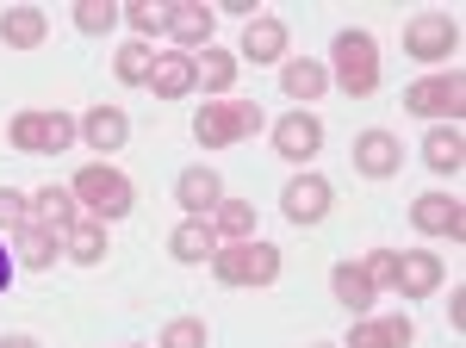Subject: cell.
Instances as JSON below:
<instances>
[{
	"instance_id": "cb8c5ba5",
	"label": "cell",
	"mask_w": 466,
	"mask_h": 348,
	"mask_svg": "<svg viewBox=\"0 0 466 348\" xmlns=\"http://www.w3.org/2000/svg\"><path fill=\"white\" fill-rule=\"evenodd\" d=\"M280 87H287V100L311 106L323 87H329V69H323V63H311V56H292V63H280Z\"/></svg>"
},
{
	"instance_id": "5bb4252c",
	"label": "cell",
	"mask_w": 466,
	"mask_h": 348,
	"mask_svg": "<svg viewBox=\"0 0 466 348\" xmlns=\"http://www.w3.org/2000/svg\"><path fill=\"white\" fill-rule=\"evenodd\" d=\"M212 26H218V6H199V0H175L168 6V37H175L187 56L212 44Z\"/></svg>"
},
{
	"instance_id": "d6986e66",
	"label": "cell",
	"mask_w": 466,
	"mask_h": 348,
	"mask_svg": "<svg viewBox=\"0 0 466 348\" xmlns=\"http://www.w3.org/2000/svg\"><path fill=\"white\" fill-rule=\"evenodd\" d=\"M224 200V180L218 169H187L175 180V206H187V218H212V206Z\"/></svg>"
},
{
	"instance_id": "603a6c76",
	"label": "cell",
	"mask_w": 466,
	"mask_h": 348,
	"mask_svg": "<svg viewBox=\"0 0 466 348\" xmlns=\"http://www.w3.org/2000/svg\"><path fill=\"white\" fill-rule=\"evenodd\" d=\"M423 162L435 174H461L466 169V138L461 125H430V138H423Z\"/></svg>"
},
{
	"instance_id": "7c38bea8",
	"label": "cell",
	"mask_w": 466,
	"mask_h": 348,
	"mask_svg": "<svg viewBox=\"0 0 466 348\" xmlns=\"http://www.w3.org/2000/svg\"><path fill=\"white\" fill-rule=\"evenodd\" d=\"M75 138L87 143L94 156H112V149H125V138H131V118L118 106H87V118L75 125Z\"/></svg>"
},
{
	"instance_id": "484cf974",
	"label": "cell",
	"mask_w": 466,
	"mask_h": 348,
	"mask_svg": "<svg viewBox=\"0 0 466 348\" xmlns=\"http://www.w3.org/2000/svg\"><path fill=\"white\" fill-rule=\"evenodd\" d=\"M168 249H175V261H212L218 255V230L206 224V218H180L175 237H168Z\"/></svg>"
},
{
	"instance_id": "e575fe53",
	"label": "cell",
	"mask_w": 466,
	"mask_h": 348,
	"mask_svg": "<svg viewBox=\"0 0 466 348\" xmlns=\"http://www.w3.org/2000/svg\"><path fill=\"white\" fill-rule=\"evenodd\" d=\"M448 323H454V330L466 323V286H454V292H448Z\"/></svg>"
},
{
	"instance_id": "e0dca14e",
	"label": "cell",
	"mask_w": 466,
	"mask_h": 348,
	"mask_svg": "<svg viewBox=\"0 0 466 348\" xmlns=\"http://www.w3.org/2000/svg\"><path fill=\"white\" fill-rule=\"evenodd\" d=\"M410 336H417V323L404 312L392 317H360L355 330H349V348H410Z\"/></svg>"
},
{
	"instance_id": "8d00e7d4",
	"label": "cell",
	"mask_w": 466,
	"mask_h": 348,
	"mask_svg": "<svg viewBox=\"0 0 466 348\" xmlns=\"http://www.w3.org/2000/svg\"><path fill=\"white\" fill-rule=\"evenodd\" d=\"M0 348H37V336H0Z\"/></svg>"
},
{
	"instance_id": "d590c367",
	"label": "cell",
	"mask_w": 466,
	"mask_h": 348,
	"mask_svg": "<svg viewBox=\"0 0 466 348\" xmlns=\"http://www.w3.org/2000/svg\"><path fill=\"white\" fill-rule=\"evenodd\" d=\"M13 268H19V261H13V249H6V237H0V292L13 286Z\"/></svg>"
},
{
	"instance_id": "ba28073f",
	"label": "cell",
	"mask_w": 466,
	"mask_h": 348,
	"mask_svg": "<svg viewBox=\"0 0 466 348\" xmlns=\"http://www.w3.org/2000/svg\"><path fill=\"white\" fill-rule=\"evenodd\" d=\"M410 224H417L423 237H461V230H466V211H461L454 193H441V187H435V193H417V200H410Z\"/></svg>"
},
{
	"instance_id": "836d02e7",
	"label": "cell",
	"mask_w": 466,
	"mask_h": 348,
	"mask_svg": "<svg viewBox=\"0 0 466 348\" xmlns=\"http://www.w3.org/2000/svg\"><path fill=\"white\" fill-rule=\"evenodd\" d=\"M360 274L373 280V292H392V274H398V249H373V255L360 261Z\"/></svg>"
},
{
	"instance_id": "8fae6325",
	"label": "cell",
	"mask_w": 466,
	"mask_h": 348,
	"mask_svg": "<svg viewBox=\"0 0 466 348\" xmlns=\"http://www.w3.org/2000/svg\"><path fill=\"white\" fill-rule=\"evenodd\" d=\"M56 249H63V261H81V268H100V261H106V224L81 211L75 224H63V230H56Z\"/></svg>"
},
{
	"instance_id": "277c9868",
	"label": "cell",
	"mask_w": 466,
	"mask_h": 348,
	"mask_svg": "<svg viewBox=\"0 0 466 348\" xmlns=\"http://www.w3.org/2000/svg\"><path fill=\"white\" fill-rule=\"evenodd\" d=\"M212 274L224 286H274L280 280V249L261 243V237H249V243H218Z\"/></svg>"
},
{
	"instance_id": "9c48e42d",
	"label": "cell",
	"mask_w": 466,
	"mask_h": 348,
	"mask_svg": "<svg viewBox=\"0 0 466 348\" xmlns=\"http://www.w3.org/2000/svg\"><path fill=\"white\" fill-rule=\"evenodd\" d=\"M329 200H336V187L323 174H292L287 193H280V211H287L292 224H318L323 211H329Z\"/></svg>"
},
{
	"instance_id": "4fadbf2b",
	"label": "cell",
	"mask_w": 466,
	"mask_h": 348,
	"mask_svg": "<svg viewBox=\"0 0 466 348\" xmlns=\"http://www.w3.org/2000/svg\"><path fill=\"white\" fill-rule=\"evenodd\" d=\"M435 286H441V255H430V249H398L392 292H404V299H430Z\"/></svg>"
},
{
	"instance_id": "5b68a950",
	"label": "cell",
	"mask_w": 466,
	"mask_h": 348,
	"mask_svg": "<svg viewBox=\"0 0 466 348\" xmlns=\"http://www.w3.org/2000/svg\"><path fill=\"white\" fill-rule=\"evenodd\" d=\"M255 131H261V106L255 100H212L193 112V138L206 143V149H224V143L255 138Z\"/></svg>"
},
{
	"instance_id": "4dcf8cb0",
	"label": "cell",
	"mask_w": 466,
	"mask_h": 348,
	"mask_svg": "<svg viewBox=\"0 0 466 348\" xmlns=\"http://www.w3.org/2000/svg\"><path fill=\"white\" fill-rule=\"evenodd\" d=\"M125 19H131L137 44H149L156 32H168V6H162V0H125Z\"/></svg>"
},
{
	"instance_id": "7a4b0ae2",
	"label": "cell",
	"mask_w": 466,
	"mask_h": 348,
	"mask_svg": "<svg viewBox=\"0 0 466 348\" xmlns=\"http://www.w3.org/2000/svg\"><path fill=\"white\" fill-rule=\"evenodd\" d=\"M69 193H75V206H87V218H100V224H112V218H125V211L137 206V187L118 169H106V162H87L69 180Z\"/></svg>"
},
{
	"instance_id": "f546056e",
	"label": "cell",
	"mask_w": 466,
	"mask_h": 348,
	"mask_svg": "<svg viewBox=\"0 0 466 348\" xmlns=\"http://www.w3.org/2000/svg\"><path fill=\"white\" fill-rule=\"evenodd\" d=\"M118 19H125V6H118V0H75V32L106 37Z\"/></svg>"
},
{
	"instance_id": "74e56055",
	"label": "cell",
	"mask_w": 466,
	"mask_h": 348,
	"mask_svg": "<svg viewBox=\"0 0 466 348\" xmlns=\"http://www.w3.org/2000/svg\"><path fill=\"white\" fill-rule=\"evenodd\" d=\"M311 348H336V343H311Z\"/></svg>"
},
{
	"instance_id": "9a60e30c",
	"label": "cell",
	"mask_w": 466,
	"mask_h": 348,
	"mask_svg": "<svg viewBox=\"0 0 466 348\" xmlns=\"http://www.w3.org/2000/svg\"><path fill=\"white\" fill-rule=\"evenodd\" d=\"M274 149L287 156V162H311L323 149V125L311 118V112H287L280 125H274Z\"/></svg>"
},
{
	"instance_id": "7402d4cb",
	"label": "cell",
	"mask_w": 466,
	"mask_h": 348,
	"mask_svg": "<svg viewBox=\"0 0 466 348\" xmlns=\"http://www.w3.org/2000/svg\"><path fill=\"white\" fill-rule=\"evenodd\" d=\"M6 249H13V261L19 268H50V261H63V249H56V230H44V224H25L19 237H6Z\"/></svg>"
},
{
	"instance_id": "6da1fadb",
	"label": "cell",
	"mask_w": 466,
	"mask_h": 348,
	"mask_svg": "<svg viewBox=\"0 0 466 348\" xmlns=\"http://www.w3.org/2000/svg\"><path fill=\"white\" fill-rule=\"evenodd\" d=\"M329 56H336V69H329V81L349 94V100H367L373 87H380V44H373V32H360V26H349V32H336V44H329Z\"/></svg>"
},
{
	"instance_id": "f1b7e54d",
	"label": "cell",
	"mask_w": 466,
	"mask_h": 348,
	"mask_svg": "<svg viewBox=\"0 0 466 348\" xmlns=\"http://www.w3.org/2000/svg\"><path fill=\"white\" fill-rule=\"evenodd\" d=\"M149 69H156V50H149V44H137V37L112 56V75H118L125 87H149Z\"/></svg>"
},
{
	"instance_id": "30bf717a",
	"label": "cell",
	"mask_w": 466,
	"mask_h": 348,
	"mask_svg": "<svg viewBox=\"0 0 466 348\" xmlns=\"http://www.w3.org/2000/svg\"><path fill=\"white\" fill-rule=\"evenodd\" d=\"M355 169L367 174V180H392V174L404 169V143H398V131H360L355 138Z\"/></svg>"
},
{
	"instance_id": "d4e9b609",
	"label": "cell",
	"mask_w": 466,
	"mask_h": 348,
	"mask_svg": "<svg viewBox=\"0 0 466 348\" xmlns=\"http://www.w3.org/2000/svg\"><path fill=\"white\" fill-rule=\"evenodd\" d=\"M329 286H336V299H342V312H355V317H367L373 312V280L360 274V261H336V274H329Z\"/></svg>"
},
{
	"instance_id": "ac0fdd59",
	"label": "cell",
	"mask_w": 466,
	"mask_h": 348,
	"mask_svg": "<svg viewBox=\"0 0 466 348\" xmlns=\"http://www.w3.org/2000/svg\"><path fill=\"white\" fill-rule=\"evenodd\" d=\"M237 69H243V63H237V50L206 44V50L193 56V87H199V94H212V100H224V94H230V81H237Z\"/></svg>"
},
{
	"instance_id": "83f0119b",
	"label": "cell",
	"mask_w": 466,
	"mask_h": 348,
	"mask_svg": "<svg viewBox=\"0 0 466 348\" xmlns=\"http://www.w3.org/2000/svg\"><path fill=\"white\" fill-rule=\"evenodd\" d=\"M25 200H32V224H44V230H63V224L81 218L69 187H37V193H25Z\"/></svg>"
},
{
	"instance_id": "4316f807",
	"label": "cell",
	"mask_w": 466,
	"mask_h": 348,
	"mask_svg": "<svg viewBox=\"0 0 466 348\" xmlns=\"http://www.w3.org/2000/svg\"><path fill=\"white\" fill-rule=\"evenodd\" d=\"M206 224L218 230V243H249L255 237V206L249 200H218Z\"/></svg>"
},
{
	"instance_id": "d6a6232c",
	"label": "cell",
	"mask_w": 466,
	"mask_h": 348,
	"mask_svg": "<svg viewBox=\"0 0 466 348\" xmlns=\"http://www.w3.org/2000/svg\"><path fill=\"white\" fill-rule=\"evenodd\" d=\"M156 348H206V323H199V317H175Z\"/></svg>"
},
{
	"instance_id": "8992f818",
	"label": "cell",
	"mask_w": 466,
	"mask_h": 348,
	"mask_svg": "<svg viewBox=\"0 0 466 348\" xmlns=\"http://www.w3.org/2000/svg\"><path fill=\"white\" fill-rule=\"evenodd\" d=\"M404 112H417V118H448V125H461L466 112V75L448 69V75H423V81H410L404 87Z\"/></svg>"
},
{
	"instance_id": "ffe728a7",
	"label": "cell",
	"mask_w": 466,
	"mask_h": 348,
	"mask_svg": "<svg viewBox=\"0 0 466 348\" xmlns=\"http://www.w3.org/2000/svg\"><path fill=\"white\" fill-rule=\"evenodd\" d=\"M44 37H50L44 6H6V13H0V44H6V50H37Z\"/></svg>"
},
{
	"instance_id": "1f68e13d",
	"label": "cell",
	"mask_w": 466,
	"mask_h": 348,
	"mask_svg": "<svg viewBox=\"0 0 466 348\" xmlns=\"http://www.w3.org/2000/svg\"><path fill=\"white\" fill-rule=\"evenodd\" d=\"M25 224H32V200L13 193V187H0V237H19Z\"/></svg>"
},
{
	"instance_id": "52a82bcc",
	"label": "cell",
	"mask_w": 466,
	"mask_h": 348,
	"mask_svg": "<svg viewBox=\"0 0 466 348\" xmlns=\"http://www.w3.org/2000/svg\"><path fill=\"white\" fill-rule=\"evenodd\" d=\"M404 50H410L417 63H448V56L461 50V26H454L448 13H417V19L404 26Z\"/></svg>"
},
{
	"instance_id": "2e32d148",
	"label": "cell",
	"mask_w": 466,
	"mask_h": 348,
	"mask_svg": "<svg viewBox=\"0 0 466 348\" xmlns=\"http://www.w3.org/2000/svg\"><path fill=\"white\" fill-rule=\"evenodd\" d=\"M280 63L287 56V26L274 19V13H255V19H243V50H237V63Z\"/></svg>"
},
{
	"instance_id": "3957f363",
	"label": "cell",
	"mask_w": 466,
	"mask_h": 348,
	"mask_svg": "<svg viewBox=\"0 0 466 348\" xmlns=\"http://www.w3.org/2000/svg\"><path fill=\"white\" fill-rule=\"evenodd\" d=\"M6 138H13V149H25V156H63L75 143V118L56 112V106H25V112H13Z\"/></svg>"
},
{
	"instance_id": "44dd1931",
	"label": "cell",
	"mask_w": 466,
	"mask_h": 348,
	"mask_svg": "<svg viewBox=\"0 0 466 348\" xmlns=\"http://www.w3.org/2000/svg\"><path fill=\"white\" fill-rule=\"evenodd\" d=\"M149 87H156L162 100H180V94H193V56H187V50H156Z\"/></svg>"
}]
</instances>
